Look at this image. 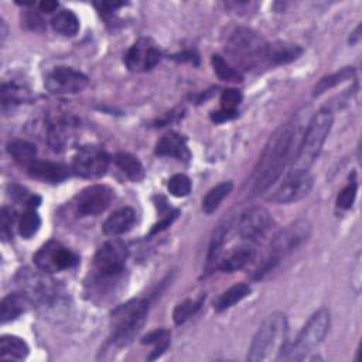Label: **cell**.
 I'll list each match as a JSON object with an SVG mask.
<instances>
[{"label": "cell", "mask_w": 362, "mask_h": 362, "mask_svg": "<svg viewBox=\"0 0 362 362\" xmlns=\"http://www.w3.org/2000/svg\"><path fill=\"white\" fill-rule=\"evenodd\" d=\"M294 137L296 127L293 123L280 126L270 136L252 177V191L255 194L264 192L280 178L290 160Z\"/></svg>", "instance_id": "6da1fadb"}, {"label": "cell", "mask_w": 362, "mask_h": 362, "mask_svg": "<svg viewBox=\"0 0 362 362\" xmlns=\"http://www.w3.org/2000/svg\"><path fill=\"white\" fill-rule=\"evenodd\" d=\"M288 325L283 313H272L256 331L247 352V361H280L286 352Z\"/></svg>", "instance_id": "7a4b0ae2"}, {"label": "cell", "mask_w": 362, "mask_h": 362, "mask_svg": "<svg viewBox=\"0 0 362 362\" xmlns=\"http://www.w3.org/2000/svg\"><path fill=\"white\" fill-rule=\"evenodd\" d=\"M332 126V113L329 109H320L308 122L303 141L294 157L293 170L308 171L315 158L318 157L327 136Z\"/></svg>", "instance_id": "3957f363"}, {"label": "cell", "mask_w": 362, "mask_h": 362, "mask_svg": "<svg viewBox=\"0 0 362 362\" xmlns=\"http://www.w3.org/2000/svg\"><path fill=\"white\" fill-rule=\"evenodd\" d=\"M226 51L238 65L246 69L267 62V42L260 34L246 27H238L232 31L226 42Z\"/></svg>", "instance_id": "277c9868"}, {"label": "cell", "mask_w": 362, "mask_h": 362, "mask_svg": "<svg viewBox=\"0 0 362 362\" xmlns=\"http://www.w3.org/2000/svg\"><path fill=\"white\" fill-rule=\"evenodd\" d=\"M331 324L329 311L327 308L317 310L307 324L300 331L296 342L291 345L290 349H286L281 359H290V361H301L304 359L310 352H313L325 338L328 334Z\"/></svg>", "instance_id": "5b68a950"}, {"label": "cell", "mask_w": 362, "mask_h": 362, "mask_svg": "<svg viewBox=\"0 0 362 362\" xmlns=\"http://www.w3.org/2000/svg\"><path fill=\"white\" fill-rule=\"evenodd\" d=\"M147 311L148 303L146 300H132L117 308L115 313L116 325L110 337V344L117 348L129 345L143 327Z\"/></svg>", "instance_id": "8992f818"}, {"label": "cell", "mask_w": 362, "mask_h": 362, "mask_svg": "<svg viewBox=\"0 0 362 362\" xmlns=\"http://www.w3.org/2000/svg\"><path fill=\"white\" fill-rule=\"evenodd\" d=\"M310 235L311 223L304 218L296 219L274 236L270 246V256L267 257V260L276 264L281 259V256L288 255L290 252L301 246L304 242H307Z\"/></svg>", "instance_id": "52a82bcc"}, {"label": "cell", "mask_w": 362, "mask_h": 362, "mask_svg": "<svg viewBox=\"0 0 362 362\" xmlns=\"http://www.w3.org/2000/svg\"><path fill=\"white\" fill-rule=\"evenodd\" d=\"M79 257L66 246L57 240L44 243L34 255L35 266L45 273H55L72 269L78 264Z\"/></svg>", "instance_id": "ba28073f"}, {"label": "cell", "mask_w": 362, "mask_h": 362, "mask_svg": "<svg viewBox=\"0 0 362 362\" xmlns=\"http://www.w3.org/2000/svg\"><path fill=\"white\" fill-rule=\"evenodd\" d=\"M126 259H127V247L119 240H109L98 249L93 257L90 273H95V274L124 273Z\"/></svg>", "instance_id": "9c48e42d"}, {"label": "cell", "mask_w": 362, "mask_h": 362, "mask_svg": "<svg viewBox=\"0 0 362 362\" xmlns=\"http://www.w3.org/2000/svg\"><path fill=\"white\" fill-rule=\"evenodd\" d=\"M109 165V156L102 147L83 146L74 156L72 170L82 178H99Z\"/></svg>", "instance_id": "30bf717a"}, {"label": "cell", "mask_w": 362, "mask_h": 362, "mask_svg": "<svg viewBox=\"0 0 362 362\" xmlns=\"http://www.w3.org/2000/svg\"><path fill=\"white\" fill-rule=\"evenodd\" d=\"M313 188V177L308 171L291 170L270 199L277 204H290L303 199Z\"/></svg>", "instance_id": "8fae6325"}, {"label": "cell", "mask_w": 362, "mask_h": 362, "mask_svg": "<svg viewBox=\"0 0 362 362\" xmlns=\"http://www.w3.org/2000/svg\"><path fill=\"white\" fill-rule=\"evenodd\" d=\"M272 225V216L267 209L262 206H253L246 209L236 223L233 225L240 239L253 243L266 235Z\"/></svg>", "instance_id": "7c38bea8"}, {"label": "cell", "mask_w": 362, "mask_h": 362, "mask_svg": "<svg viewBox=\"0 0 362 362\" xmlns=\"http://www.w3.org/2000/svg\"><path fill=\"white\" fill-rule=\"evenodd\" d=\"M88 85V76L74 68L58 66L45 78V88L54 95L78 93Z\"/></svg>", "instance_id": "4fadbf2b"}, {"label": "cell", "mask_w": 362, "mask_h": 362, "mask_svg": "<svg viewBox=\"0 0 362 362\" xmlns=\"http://www.w3.org/2000/svg\"><path fill=\"white\" fill-rule=\"evenodd\" d=\"M113 199V191L107 185L95 184L82 189L75 201L78 214L86 215H99L110 205Z\"/></svg>", "instance_id": "5bb4252c"}, {"label": "cell", "mask_w": 362, "mask_h": 362, "mask_svg": "<svg viewBox=\"0 0 362 362\" xmlns=\"http://www.w3.org/2000/svg\"><path fill=\"white\" fill-rule=\"evenodd\" d=\"M161 59V52L150 38L137 40L124 57L126 66L133 72H144L154 68Z\"/></svg>", "instance_id": "9a60e30c"}, {"label": "cell", "mask_w": 362, "mask_h": 362, "mask_svg": "<svg viewBox=\"0 0 362 362\" xmlns=\"http://www.w3.org/2000/svg\"><path fill=\"white\" fill-rule=\"evenodd\" d=\"M27 171L33 178L44 182H61L69 175V170L66 165L44 160H34L27 167Z\"/></svg>", "instance_id": "2e32d148"}, {"label": "cell", "mask_w": 362, "mask_h": 362, "mask_svg": "<svg viewBox=\"0 0 362 362\" xmlns=\"http://www.w3.org/2000/svg\"><path fill=\"white\" fill-rule=\"evenodd\" d=\"M255 255L256 250L250 242L242 243L229 250L225 256H221L216 267L223 272H235L245 267L250 260H253Z\"/></svg>", "instance_id": "e0dca14e"}, {"label": "cell", "mask_w": 362, "mask_h": 362, "mask_svg": "<svg viewBox=\"0 0 362 362\" xmlns=\"http://www.w3.org/2000/svg\"><path fill=\"white\" fill-rule=\"evenodd\" d=\"M156 154L163 156V157H174L178 160H188L191 156L185 140L174 132L164 134L157 141Z\"/></svg>", "instance_id": "ac0fdd59"}, {"label": "cell", "mask_w": 362, "mask_h": 362, "mask_svg": "<svg viewBox=\"0 0 362 362\" xmlns=\"http://www.w3.org/2000/svg\"><path fill=\"white\" fill-rule=\"evenodd\" d=\"M134 221H136V212L132 208L129 206L120 208L115 211L112 215H109V218L105 221L103 232L109 236L123 235L132 229V226L134 225Z\"/></svg>", "instance_id": "d6986e66"}, {"label": "cell", "mask_w": 362, "mask_h": 362, "mask_svg": "<svg viewBox=\"0 0 362 362\" xmlns=\"http://www.w3.org/2000/svg\"><path fill=\"white\" fill-rule=\"evenodd\" d=\"M303 52V48L296 44L288 42H272L267 44V52H266V61L272 65H281L288 64L294 59H297Z\"/></svg>", "instance_id": "ffe728a7"}, {"label": "cell", "mask_w": 362, "mask_h": 362, "mask_svg": "<svg viewBox=\"0 0 362 362\" xmlns=\"http://www.w3.org/2000/svg\"><path fill=\"white\" fill-rule=\"evenodd\" d=\"M30 305V297L24 293H10L0 304V318L1 322H8L21 315Z\"/></svg>", "instance_id": "44dd1931"}, {"label": "cell", "mask_w": 362, "mask_h": 362, "mask_svg": "<svg viewBox=\"0 0 362 362\" xmlns=\"http://www.w3.org/2000/svg\"><path fill=\"white\" fill-rule=\"evenodd\" d=\"M74 126L75 124L69 119H65V117H61L49 124L48 143L55 151L64 150L69 144V141L72 139Z\"/></svg>", "instance_id": "7402d4cb"}, {"label": "cell", "mask_w": 362, "mask_h": 362, "mask_svg": "<svg viewBox=\"0 0 362 362\" xmlns=\"http://www.w3.org/2000/svg\"><path fill=\"white\" fill-rule=\"evenodd\" d=\"M249 294H250V286L246 283H238V284L229 287L226 291H223L216 298L214 307L216 311H225V310L233 307L236 303L242 301Z\"/></svg>", "instance_id": "603a6c76"}, {"label": "cell", "mask_w": 362, "mask_h": 362, "mask_svg": "<svg viewBox=\"0 0 362 362\" xmlns=\"http://www.w3.org/2000/svg\"><path fill=\"white\" fill-rule=\"evenodd\" d=\"M28 345L20 337L3 335L0 338V356L11 359H24L28 355Z\"/></svg>", "instance_id": "cb8c5ba5"}, {"label": "cell", "mask_w": 362, "mask_h": 362, "mask_svg": "<svg viewBox=\"0 0 362 362\" xmlns=\"http://www.w3.org/2000/svg\"><path fill=\"white\" fill-rule=\"evenodd\" d=\"M232 187H233V184L230 181H223V182H219L215 187H212L202 199V211L205 214H212L214 211H216L218 206L221 205V202L232 191Z\"/></svg>", "instance_id": "d4e9b609"}, {"label": "cell", "mask_w": 362, "mask_h": 362, "mask_svg": "<svg viewBox=\"0 0 362 362\" xmlns=\"http://www.w3.org/2000/svg\"><path fill=\"white\" fill-rule=\"evenodd\" d=\"M7 150L16 163L25 168L35 160V146L25 140H13L7 144Z\"/></svg>", "instance_id": "484cf974"}, {"label": "cell", "mask_w": 362, "mask_h": 362, "mask_svg": "<svg viewBox=\"0 0 362 362\" xmlns=\"http://www.w3.org/2000/svg\"><path fill=\"white\" fill-rule=\"evenodd\" d=\"M232 226H233V223L230 221H225L214 232L212 239H211V245H209V250H208V263L209 264H215V266L218 264V262L222 256V249H223L226 236H228Z\"/></svg>", "instance_id": "4316f807"}, {"label": "cell", "mask_w": 362, "mask_h": 362, "mask_svg": "<svg viewBox=\"0 0 362 362\" xmlns=\"http://www.w3.org/2000/svg\"><path fill=\"white\" fill-rule=\"evenodd\" d=\"M51 24L57 33L68 37L75 35L79 30V20L76 14L71 10H61L59 13H57L52 17Z\"/></svg>", "instance_id": "83f0119b"}, {"label": "cell", "mask_w": 362, "mask_h": 362, "mask_svg": "<svg viewBox=\"0 0 362 362\" xmlns=\"http://www.w3.org/2000/svg\"><path fill=\"white\" fill-rule=\"evenodd\" d=\"M115 161L117 167L132 180V181H140L144 177V168L143 164L139 161L137 157H134L130 153H117L115 156Z\"/></svg>", "instance_id": "f1b7e54d"}, {"label": "cell", "mask_w": 362, "mask_h": 362, "mask_svg": "<svg viewBox=\"0 0 362 362\" xmlns=\"http://www.w3.org/2000/svg\"><path fill=\"white\" fill-rule=\"evenodd\" d=\"M351 78H354V68H351V66L342 68V69L338 71V72H334V74H331V75H328V76L321 78V79L315 83L314 90H313V95H314V96H318V95L327 92L328 89H331V88H334V86H337V85H339V83H342V82H345V81H348V79H351Z\"/></svg>", "instance_id": "f546056e"}, {"label": "cell", "mask_w": 362, "mask_h": 362, "mask_svg": "<svg viewBox=\"0 0 362 362\" xmlns=\"http://www.w3.org/2000/svg\"><path fill=\"white\" fill-rule=\"evenodd\" d=\"M41 226V218L35 208H27L18 221V232L24 239L33 238Z\"/></svg>", "instance_id": "4dcf8cb0"}, {"label": "cell", "mask_w": 362, "mask_h": 362, "mask_svg": "<svg viewBox=\"0 0 362 362\" xmlns=\"http://www.w3.org/2000/svg\"><path fill=\"white\" fill-rule=\"evenodd\" d=\"M211 64H212L214 71L219 79L226 81V82H240L242 81L240 72L238 69H235L233 66H230L221 55H212Z\"/></svg>", "instance_id": "1f68e13d"}, {"label": "cell", "mask_w": 362, "mask_h": 362, "mask_svg": "<svg viewBox=\"0 0 362 362\" xmlns=\"http://www.w3.org/2000/svg\"><path fill=\"white\" fill-rule=\"evenodd\" d=\"M204 303V296H201L197 300H192V298H188L182 303H180L175 308H174V313H173V320L177 325L185 322L189 317H192L198 310L199 307L202 305Z\"/></svg>", "instance_id": "d6a6232c"}, {"label": "cell", "mask_w": 362, "mask_h": 362, "mask_svg": "<svg viewBox=\"0 0 362 362\" xmlns=\"http://www.w3.org/2000/svg\"><path fill=\"white\" fill-rule=\"evenodd\" d=\"M141 344H154L156 345L153 354L150 355V359H156L167 349V346L170 344V331L163 329V328L151 331L141 339Z\"/></svg>", "instance_id": "836d02e7"}, {"label": "cell", "mask_w": 362, "mask_h": 362, "mask_svg": "<svg viewBox=\"0 0 362 362\" xmlns=\"http://www.w3.org/2000/svg\"><path fill=\"white\" fill-rule=\"evenodd\" d=\"M167 187L171 195L182 198L191 192V180L185 174H175L168 180Z\"/></svg>", "instance_id": "e575fe53"}, {"label": "cell", "mask_w": 362, "mask_h": 362, "mask_svg": "<svg viewBox=\"0 0 362 362\" xmlns=\"http://www.w3.org/2000/svg\"><path fill=\"white\" fill-rule=\"evenodd\" d=\"M358 185L355 181H351L338 195L337 198V206L341 209H349L355 201Z\"/></svg>", "instance_id": "d590c367"}, {"label": "cell", "mask_w": 362, "mask_h": 362, "mask_svg": "<svg viewBox=\"0 0 362 362\" xmlns=\"http://www.w3.org/2000/svg\"><path fill=\"white\" fill-rule=\"evenodd\" d=\"M242 95L236 89H225L221 95V103L222 109L226 110H236V106L240 103Z\"/></svg>", "instance_id": "8d00e7d4"}, {"label": "cell", "mask_w": 362, "mask_h": 362, "mask_svg": "<svg viewBox=\"0 0 362 362\" xmlns=\"http://www.w3.org/2000/svg\"><path fill=\"white\" fill-rule=\"evenodd\" d=\"M14 222V212L10 208H3L1 209V216H0V233L1 238L6 240L11 238V225Z\"/></svg>", "instance_id": "74e56055"}, {"label": "cell", "mask_w": 362, "mask_h": 362, "mask_svg": "<svg viewBox=\"0 0 362 362\" xmlns=\"http://www.w3.org/2000/svg\"><path fill=\"white\" fill-rule=\"evenodd\" d=\"M236 116H238L236 110H226V109H222V110H219V112H215V113L212 115V119H214L215 122H225V120H230V119H233V117H236Z\"/></svg>", "instance_id": "f35d334b"}, {"label": "cell", "mask_w": 362, "mask_h": 362, "mask_svg": "<svg viewBox=\"0 0 362 362\" xmlns=\"http://www.w3.org/2000/svg\"><path fill=\"white\" fill-rule=\"evenodd\" d=\"M58 7V3L57 1H51V0H45V1H41L40 3V8L45 13H51L54 11L55 8Z\"/></svg>", "instance_id": "ab89813d"}, {"label": "cell", "mask_w": 362, "mask_h": 362, "mask_svg": "<svg viewBox=\"0 0 362 362\" xmlns=\"http://www.w3.org/2000/svg\"><path fill=\"white\" fill-rule=\"evenodd\" d=\"M0 25H1V42H3L4 38H6V35H7V34H6V33H7V31H6V23L1 20Z\"/></svg>", "instance_id": "60d3db41"}]
</instances>
